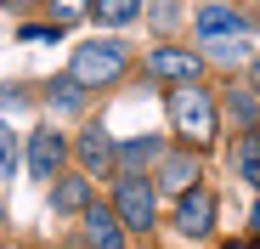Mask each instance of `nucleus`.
<instances>
[{
	"label": "nucleus",
	"mask_w": 260,
	"mask_h": 249,
	"mask_svg": "<svg viewBox=\"0 0 260 249\" xmlns=\"http://www.w3.org/2000/svg\"><path fill=\"white\" fill-rule=\"evenodd\" d=\"M170 124H176L192 147L215 142V102H209V91L198 85V79H187V85L170 91Z\"/></svg>",
	"instance_id": "obj_1"
},
{
	"label": "nucleus",
	"mask_w": 260,
	"mask_h": 249,
	"mask_svg": "<svg viewBox=\"0 0 260 249\" xmlns=\"http://www.w3.org/2000/svg\"><path fill=\"white\" fill-rule=\"evenodd\" d=\"M124 46L119 40H91V46H74V63H68V74L79 79L85 91H102V85H113V79L124 74Z\"/></svg>",
	"instance_id": "obj_2"
},
{
	"label": "nucleus",
	"mask_w": 260,
	"mask_h": 249,
	"mask_svg": "<svg viewBox=\"0 0 260 249\" xmlns=\"http://www.w3.org/2000/svg\"><path fill=\"white\" fill-rule=\"evenodd\" d=\"M153 187H158V181H147V176H136V170H124V176H119L113 210H119L124 232H147V227H153V215H158V204H153Z\"/></svg>",
	"instance_id": "obj_3"
},
{
	"label": "nucleus",
	"mask_w": 260,
	"mask_h": 249,
	"mask_svg": "<svg viewBox=\"0 0 260 249\" xmlns=\"http://www.w3.org/2000/svg\"><path fill=\"white\" fill-rule=\"evenodd\" d=\"M62 159H68V142L51 131V124H40V131L28 136V176L34 181H51L62 170Z\"/></svg>",
	"instance_id": "obj_4"
},
{
	"label": "nucleus",
	"mask_w": 260,
	"mask_h": 249,
	"mask_svg": "<svg viewBox=\"0 0 260 249\" xmlns=\"http://www.w3.org/2000/svg\"><path fill=\"white\" fill-rule=\"evenodd\" d=\"M176 232H181V238H209V232H215V193H204V187L181 193V204H176Z\"/></svg>",
	"instance_id": "obj_5"
},
{
	"label": "nucleus",
	"mask_w": 260,
	"mask_h": 249,
	"mask_svg": "<svg viewBox=\"0 0 260 249\" xmlns=\"http://www.w3.org/2000/svg\"><path fill=\"white\" fill-rule=\"evenodd\" d=\"M198 68H204V57L198 51H181V46L147 51V74L153 79H176V85H187V79H198Z\"/></svg>",
	"instance_id": "obj_6"
},
{
	"label": "nucleus",
	"mask_w": 260,
	"mask_h": 249,
	"mask_svg": "<svg viewBox=\"0 0 260 249\" xmlns=\"http://www.w3.org/2000/svg\"><path fill=\"white\" fill-rule=\"evenodd\" d=\"M85 238H91L96 249H124V221H119V210L91 204V210H85Z\"/></svg>",
	"instance_id": "obj_7"
},
{
	"label": "nucleus",
	"mask_w": 260,
	"mask_h": 249,
	"mask_svg": "<svg viewBox=\"0 0 260 249\" xmlns=\"http://www.w3.org/2000/svg\"><path fill=\"white\" fill-rule=\"evenodd\" d=\"M91 181H85V176H62L57 187H51V210L57 215H85V210H91Z\"/></svg>",
	"instance_id": "obj_8"
},
{
	"label": "nucleus",
	"mask_w": 260,
	"mask_h": 249,
	"mask_svg": "<svg viewBox=\"0 0 260 249\" xmlns=\"http://www.w3.org/2000/svg\"><path fill=\"white\" fill-rule=\"evenodd\" d=\"M158 187H164V193H192V187H198V159H192V153H170V159L158 164Z\"/></svg>",
	"instance_id": "obj_9"
},
{
	"label": "nucleus",
	"mask_w": 260,
	"mask_h": 249,
	"mask_svg": "<svg viewBox=\"0 0 260 249\" xmlns=\"http://www.w3.org/2000/svg\"><path fill=\"white\" fill-rule=\"evenodd\" d=\"M221 34H249V17L226 12V6H204L198 12V40H221Z\"/></svg>",
	"instance_id": "obj_10"
},
{
	"label": "nucleus",
	"mask_w": 260,
	"mask_h": 249,
	"mask_svg": "<svg viewBox=\"0 0 260 249\" xmlns=\"http://www.w3.org/2000/svg\"><path fill=\"white\" fill-rule=\"evenodd\" d=\"M74 153H79L85 164H91V170H108V164L119 159V147H113V136L102 131V124H91V131L79 136V147H74Z\"/></svg>",
	"instance_id": "obj_11"
},
{
	"label": "nucleus",
	"mask_w": 260,
	"mask_h": 249,
	"mask_svg": "<svg viewBox=\"0 0 260 249\" xmlns=\"http://www.w3.org/2000/svg\"><path fill=\"white\" fill-rule=\"evenodd\" d=\"M238 176L249 181V187H260V131H249V136H238Z\"/></svg>",
	"instance_id": "obj_12"
},
{
	"label": "nucleus",
	"mask_w": 260,
	"mask_h": 249,
	"mask_svg": "<svg viewBox=\"0 0 260 249\" xmlns=\"http://www.w3.org/2000/svg\"><path fill=\"white\" fill-rule=\"evenodd\" d=\"M51 108H57V113H79V108H85V85H79L74 74L51 79Z\"/></svg>",
	"instance_id": "obj_13"
},
{
	"label": "nucleus",
	"mask_w": 260,
	"mask_h": 249,
	"mask_svg": "<svg viewBox=\"0 0 260 249\" xmlns=\"http://www.w3.org/2000/svg\"><path fill=\"white\" fill-rule=\"evenodd\" d=\"M204 51L215 63H249V34H221V40H204Z\"/></svg>",
	"instance_id": "obj_14"
},
{
	"label": "nucleus",
	"mask_w": 260,
	"mask_h": 249,
	"mask_svg": "<svg viewBox=\"0 0 260 249\" xmlns=\"http://www.w3.org/2000/svg\"><path fill=\"white\" fill-rule=\"evenodd\" d=\"M91 12H96V23H113L119 28V23H136L142 17V0H96Z\"/></svg>",
	"instance_id": "obj_15"
},
{
	"label": "nucleus",
	"mask_w": 260,
	"mask_h": 249,
	"mask_svg": "<svg viewBox=\"0 0 260 249\" xmlns=\"http://www.w3.org/2000/svg\"><path fill=\"white\" fill-rule=\"evenodd\" d=\"M153 153H158V142H153V136H142V142H124V147H119V164H124V170H136V164H147Z\"/></svg>",
	"instance_id": "obj_16"
},
{
	"label": "nucleus",
	"mask_w": 260,
	"mask_h": 249,
	"mask_svg": "<svg viewBox=\"0 0 260 249\" xmlns=\"http://www.w3.org/2000/svg\"><path fill=\"white\" fill-rule=\"evenodd\" d=\"M91 6H96V0H51V23H57V28H68L74 17H85Z\"/></svg>",
	"instance_id": "obj_17"
},
{
	"label": "nucleus",
	"mask_w": 260,
	"mask_h": 249,
	"mask_svg": "<svg viewBox=\"0 0 260 249\" xmlns=\"http://www.w3.org/2000/svg\"><path fill=\"white\" fill-rule=\"evenodd\" d=\"M12 170H17V131L0 119V176H12Z\"/></svg>",
	"instance_id": "obj_18"
},
{
	"label": "nucleus",
	"mask_w": 260,
	"mask_h": 249,
	"mask_svg": "<svg viewBox=\"0 0 260 249\" xmlns=\"http://www.w3.org/2000/svg\"><path fill=\"white\" fill-rule=\"evenodd\" d=\"M232 113H238V119H243V124H249V131H254V119H260V102H254V97H243V91H238V97H232Z\"/></svg>",
	"instance_id": "obj_19"
},
{
	"label": "nucleus",
	"mask_w": 260,
	"mask_h": 249,
	"mask_svg": "<svg viewBox=\"0 0 260 249\" xmlns=\"http://www.w3.org/2000/svg\"><path fill=\"white\" fill-rule=\"evenodd\" d=\"M57 34H62L57 23H51V28H40V23H28V28H23V40H28V46H46V40H57Z\"/></svg>",
	"instance_id": "obj_20"
},
{
	"label": "nucleus",
	"mask_w": 260,
	"mask_h": 249,
	"mask_svg": "<svg viewBox=\"0 0 260 249\" xmlns=\"http://www.w3.org/2000/svg\"><path fill=\"white\" fill-rule=\"evenodd\" d=\"M12 108H23V91H12V85H6V91H0V113H12Z\"/></svg>",
	"instance_id": "obj_21"
},
{
	"label": "nucleus",
	"mask_w": 260,
	"mask_h": 249,
	"mask_svg": "<svg viewBox=\"0 0 260 249\" xmlns=\"http://www.w3.org/2000/svg\"><path fill=\"white\" fill-rule=\"evenodd\" d=\"M249 227H254V232H260V204H254V210H249Z\"/></svg>",
	"instance_id": "obj_22"
},
{
	"label": "nucleus",
	"mask_w": 260,
	"mask_h": 249,
	"mask_svg": "<svg viewBox=\"0 0 260 249\" xmlns=\"http://www.w3.org/2000/svg\"><path fill=\"white\" fill-rule=\"evenodd\" d=\"M249 74H254V91H260V57H254V68H249Z\"/></svg>",
	"instance_id": "obj_23"
},
{
	"label": "nucleus",
	"mask_w": 260,
	"mask_h": 249,
	"mask_svg": "<svg viewBox=\"0 0 260 249\" xmlns=\"http://www.w3.org/2000/svg\"><path fill=\"white\" fill-rule=\"evenodd\" d=\"M0 221H6V204H0Z\"/></svg>",
	"instance_id": "obj_24"
}]
</instances>
